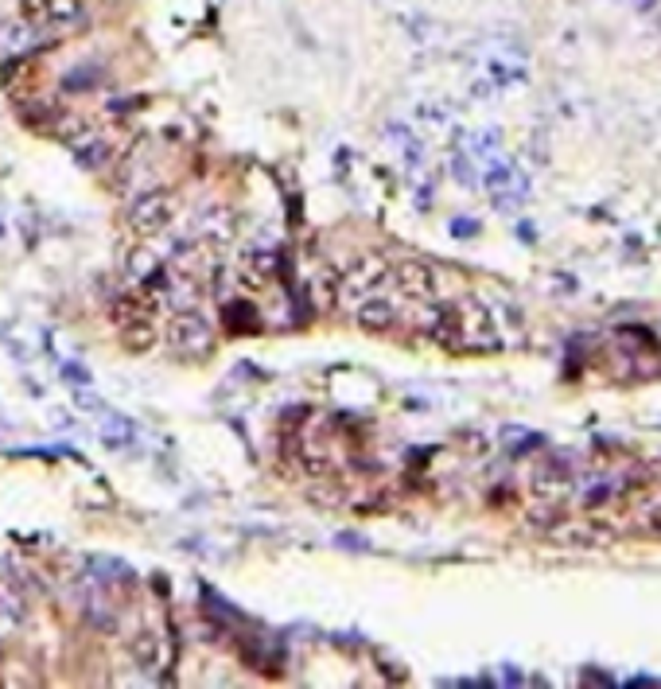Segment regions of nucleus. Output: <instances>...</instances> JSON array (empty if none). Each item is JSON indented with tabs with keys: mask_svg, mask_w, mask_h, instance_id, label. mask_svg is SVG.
<instances>
[{
	"mask_svg": "<svg viewBox=\"0 0 661 689\" xmlns=\"http://www.w3.org/2000/svg\"><path fill=\"white\" fill-rule=\"evenodd\" d=\"M417 327L444 351H494L498 347V331L490 324V312L475 300H463V304L428 300L417 316Z\"/></svg>",
	"mask_w": 661,
	"mask_h": 689,
	"instance_id": "1",
	"label": "nucleus"
},
{
	"mask_svg": "<svg viewBox=\"0 0 661 689\" xmlns=\"http://www.w3.org/2000/svg\"><path fill=\"white\" fill-rule=\"evenodd\" d=\"M164 339H168L172 355H179V359H195V363L207 359L210 351H214V327H210L199 312H191V308H179L172 320H168Z\"/></svg>",
	"mask_w": 661,
	"mask_h": 689,
	"instance_id": "2",
	"label": "nucleus"
},
{
	"mask_svg": "<svg viewBox=\"0 0 661 689\" xmlns=\"http://www.w3.org/2000/svg\"><path fill=\"white\" fill-rule=\"evenodd\" d=\"M389 261L382 254H362L354 265H347V273L339 277V304H362L366 296H378L389 285Z\"/></svg>",
	"mask_w": 661,
	"mask_h": 689,
	"instance_id": "3",
	"label": "nucleus"
},
{
	"mask_svg": "<svg viewBox=\"0 0 661 689\" xmlns=\"http://www.w3.org/2000/svg\"><path fill=\"white\" fill-rule=\"evenodd\" d=\"M175 222V199L168 191H148L129 207V230L137 238H156Z\"/></svg>",
	"mask_w": 661,
	"mask_h": 689,
	"instance_id": "4",
	"label": "nucleus"
},
{
	"mask_svg": "<svg viewBox=\"0 0 661 689\" xmlns=\"http://www.w3.org/2000/svg\"><path fill=\"white\" fill-rule=\"evenodd\" d=\"M389 281L397 285V292H401L405 300H413V304H428V300H436V292H440V273H436L428 261H417V257L397 261V265L389 269Z\"/></svg>",
	"mask_w": 661,
	"mask_h": 689,
	"instance_id": "5",
	"label": "nucleus"
},
{
	"mask_svg": "<svg viewBox=\"0 0 661 689\" xmlns=\"http://www.w3.org/2000/svg\"><path fill=\"white\" fill-rule=\"evenodd\" d=\"M86 16L82 0H20V20L28 28H67Z\"/></svg>",
	"mask_w": 661,
	"mask_h": 689,
	"instance_id": "6",
	"label": "nucleus"
},
{
	"mask_svg": "<svg viewBox=\"0 0 661 689\" xmlns=\"http://www.w3.org/2000/svg\"><path fill=\"white\" fill-rule=\"evenodd\" d=\"M572 468L568 464H560V460H545V464H537V472H533V495L541 499V503H560V499H568L572 495Z\"/></svg>",
	"mask_w": 661,
	"mask_h": 689,
	"instance_id": "7",
	"label": "nucleus"
},
{
	"mask_svg": "<svg viewBox=\"0 0 661 689\" xmlns=\"http://www.w3.org/2000/svg\"><path fill=\"white\" fill-rule=\"evenodd\" d=\"M0 86L8 98H32L39 90V63L35 59H8L4 71H0Z\"/></svg>",
	"mask_w": 661,
	"mask_h": 689,
	"instance_id": "8",
	"label": "nucleus"
},
{
	"mask_svg": "<svg viewBox=\"0 0 661 689\" xmlns=\"http://www.w3.org/2000/svg\"><path fill=\"white\" fill-rule=\"evenodd\" d=\"M354 324L366 335H389L397 327V308L382 296H366L362 304H354Z\"/></svg>",
	"mask_w": 661,
	"mask_h": 689,
	"instance_id": "9",
	"label": "nucleus"
},
{
	"mask_svg": "<svg viewBox=\"0 0 661 689\" xmlns=\"http://www.w3.org/2000/svg\"><path fill=\"white\" fill-rule=\"evenodd\" d=\"M273 277H277V254H269V250H245L242 281L249 289H265Z\"/></svg>",
	"mask_w": 661,
	"mask_h": 689,
	"instance_id": "10",
	"label": "nucleus"
},
{
	"mask_svg": "<svg viewBox=\"0 0 661 689\" xmlns=\"http://www.w3.org/2000/svg\"><path fill=\"white\" fill-rule=\"evenodd\" d=\"M129 658L137 662L144 674H156L160 662H164V643H160V635H152V631L133 635V639H129Z\"/></svg>",
	"mask_w": 661,
	"mask_h": 689,
	"instance_id": "11",
	"label": "nucleus"
},
{
	"mask_svg": "<svg viewBox=\"0 0 661 689\" xmlns=\"http://www.w3.org/2000/svg\"><path fill=\"white\" fill-rule=\"evenodd\" d=\"M117 331H121V347L129 355H144L156 347V324L152 320H129V324H117Z\"/></svg>",
	"mask_w": 661,
	"mask_h": 689,
	"instance_id": "12",
	"label": "nucleus"
},
{
	"mask_svg": "<svg viewBox=\"0 0 661 689\" xmlns=\"http://www.w3.org/2000/svg\"><path fill=\"white\" fill-rule=\"evenodd\" d=\"M312 300L319 312H327V308H339V277L331 273V269H319L312 277Z\"/></svg>",
	"mask_w": 661,
	"mask_h": 689,
	"instance_id": "13",
	"label": "nucleus"
},
{
	"mask_svg": "<svg viewBox=\"0 0 661 689\" xmlns=\"http://www.w3.org/2000/svg\"><path fill=\"white\" fill-rule=\"evenodd\" d=\"M74 148H78V160H82L86 168H105V164L113 160V145H109L105 137H94V133H90L82 145H74Z\"/></svg>",
	"mask_w": 661,
	"mask_h": 689,
	"instance_id": "14",
	"label": "nucleus"
},
{
	"mask_svg": "<svg viewBox=\"0 0 661 689\" xmlns=\"http://www.w3.org/2000/svg\"><path fill=\"white\" fill-rule=\"evenodd\" d=\"M24 612H28V604H24V596H20L16 588H4V584H0V623H8V627H16V623L24 619Z\"/></svg>",
	"mask_w": 661,
	"mask_h": 689,
	"instance_id": "15",
	"label": "nucleus"
},
{
	"mask_svg": "<svg viewBox=\"0 0 661 689\" xmlns=\"http://www.w3.org/2000/svg\"><path fill=\"white\" fill-rule=\"evenodd\" d=\"M650 534H654V538H661V510H654V514H650Z\"/></svg>",
	"mask_w": 661,
	"mask_h": 689,
	"instance_id": "16",
	"label": "nucleus"
}]
</instances>
